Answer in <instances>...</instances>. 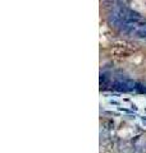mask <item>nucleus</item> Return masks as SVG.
I'll return each instance as SVG.
<instances>
[{
	"mask_svg": "<svg viewBox=\"0 0 146 153\" xmlns=\"http://www.w3.org/2000/svg\"><path fill=\"white\" fill-rule=\"evenodd\" d=\"M111 89L117 91V92H132V91H136V85L137 83L132 80L131 78L126 75H118L115 76L114 80L111 82Z\"/></svg>",
	"mask_w": 146,
	"mask_h": 153,
	"instance_id": "obj_1",
	"label": "nucleus"
},
{
	"mask_svg": "<svg viewBox=\"0 0 146 153\" xmlns=\"http://www.w3.org/2000/svg\"><path fill=\"white\" fill-rule=\"evenodd\" d=\"M135 37L146 41V19H142V21L138 23V28L135 33Z\"/></svg>",
	"mask_w": 146,
	"mask_h": 153,
	"instance_id": "obj_2",
	"label": "nucleus"
},
{
	"mask_svg": "<svg viewBox=\"0 0 146 153\" xmlns=\"http://www.w3.org/2000/svg\"><path fill=\"white\" fill-rule=\"evenodd\" d=\"M111 82H113V80L110 79V76L106 73H101L100 74V85H101V88H106V85L111 84Z\"/></svg>",
	"mask_w": 146,
	"mask_h": 153,
	"instance_id": "obj_3",
	"label": "nucleus"
},
{
	"mask_svg": "<svg viewBox=\"0 0 146 153\" xmlns=\"http://www.w3.org/2000/svg\"><path fill=\"white\" fill-rule=\"evenodd\" d=\"M109 103H110V105H113V106H117V107H120V102H118V101H115V100H110V101H109Z\"/></svg>",
	"mask_w": 146,
	"mask_h": 153,
	"instance_id": "obj_4",
	"label": "nucleus"
},
{
	"mask_svg": "<svg viewBox=\"0 0 146 153\" xmlns=\"http://www.w3.org/2000/svg\"><path fill=\"white\" fill-rule=\"evenodd\" d=\"M131 110H133V111H137V106H136V105H132V106H131Z\"/></svg>",
	"mask_w": 146,
	"mask_h": 153,
	"instance_id": "obj_5",
	"label": "nucleus"
},
{
	"mask_svg": "<svg viewBox=\"0 0 146 153\" xmlns=\"http://www.w3.org/2000/svg\"><path fill=\"white\" fill-rule=\"evenodd\" d=\"M141 120H142L144 123H146V116H141Z\"/></svg>",
	"mask_w": 146,
	"mask_h": 153,
	"instance_id": "obj_6",
	"label": "nucleus"
}]
</instances>
